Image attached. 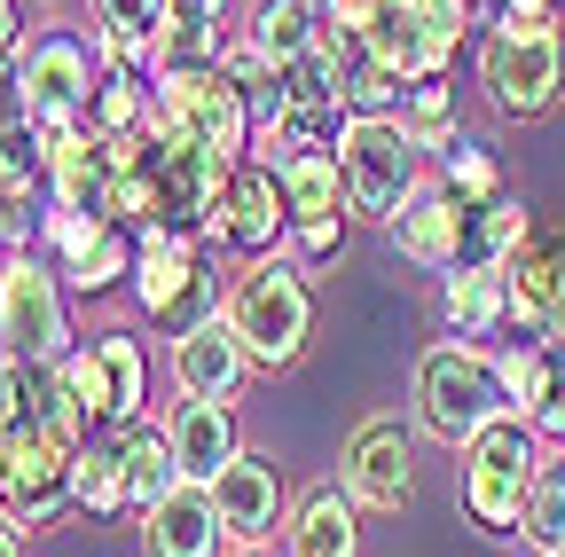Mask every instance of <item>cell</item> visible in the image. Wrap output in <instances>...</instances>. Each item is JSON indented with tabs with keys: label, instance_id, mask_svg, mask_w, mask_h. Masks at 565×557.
Masks as SVG:
<instances>
[{
	"label": "cell",
	"instance_id": "cell-1",
	"mask_svg": "<svg viewBox=\"0 0 565 557\" xmlns=\"http://www.w3.org/2000/svg\"><path fill=\"white\" fill-rule=\"evenodd\" d=\"M456 456H463V518L479 534H494V542H511L526 503H534V486H542V471H550L542 432L526 416H494V425H479Z\"/></svg>",
	"mask_w": 565,
	"mask_h": 557
},
{
	"label": "cell",
	"instance_id": "cell-2",
	"mask_svg": "<svg viewBox=\"0 0 565 557\" xmlns=\"http://www.w3.org/2000/svg\"><path fill=\"white\" fill-rule=\"evenodd\" d=\"M221 314H228L236 345L252 354V369H291V362L307 354V330H315L307 267H291V259H259V267H244Z\"/></svg>",
	"mask_w": 565,
	"mask_h": 557
},
{
	"label": "cell",
	"instance_id": "cell-3",
	"mask_svg": "<svg viewBox=\"0 0 565 557\" xmlns=\"http://www.w3.org/2000/svg\"><path fill=\"white\" fill-rule=\"evenodd\" d=\"M494 416H511V408H503V377H494L487 345L448 338L416 362V432H433L440 448H463Z\"/></svg>",
	"mask_w": 565,
	"mask_h": 557
},
{
	"label": "cell",
	"instance_id": "cell-4",
	"mask_svg": "<svg viewBox=\"0 0 565 557\" xmlns=\"http://www.w3.org/2000/svg\"><path fill=\"white\" fill-rule=\"evenodd\" d=\"M158 133L173 142H204L221 158H252V95L221 72V63H166L158 72Z\"/></svg>",
	"mask_w": 565,
	"mask_h": 557
},
{
	"label": "cell",
	"instance_id": "cell-5",
	"mask_svg": "<svg viewBox=\"0 0 565 557\" xmlns=\"http://www.w3.org/2000/svg\"><path fill=\"white\" fill-rule=\"evenodd\" d=\"M134 299L150 322H166L173 338L196 330L212 314V236L204 228H141V259H134Z\"/></svg>",
	"mask_w": 565,
	"mask_h": 557
},
{
	"label": "cell",
	"instance_id": "cell-6",
	"mask_svg": "<svg viewBox=\"0 0 565 557\" xmlns=\"http://www.w3.org/2000/svg\"><path fill=\"white\" fill-rule=\"evenodd\" d=\"M479 87L503 118H542L565 95V32L557 24H494L479 40Z\"/></svg>",
	"mask_w": 565,
	"mask_h": 557
},
{
	"label": "cell",
	"instance_id": "cell-7",
	"mask_svg": "<svg viewBox=\"0 0 565 557\" xmlns=\"http://www.w3.org/2000/svg\"><path fill=\"white\" fill-rule=\"evenodd\" d=\"M338 173H345V204L362 221L393 228L401 221V204L416 196V142L401 133V118H353L345 126V142H338Z\"/></svg>",
	"mask_w": 565,
	"mask_h": 557
},
{
	"label": "cell",
	"instance_id": "cell-8",
	"mask_svg": "<svg viewBox=\"0 0 565 557\" xmlns=\"http://www.w3.org/2000/svg\"><path fill=\"white\" fill-rule=\"evenodd\" d=\"M0 322H9V362H24V369H55V362L71 354L63 283H55L32 251H9V259H0Z\"/></svg>",
	"mask_w": 565,
	"mask_h": 557
},
{
	"label": "cell",
	"instance_id": "cell-9",
	"mask_svg": "<svg viewBox=\"0 0 565 557\" xmlns=\"http://www.w3.org/2000/svg\"><path fill=\"white\" fill-rule=\"evenodd\" d=\"M95 79H103L95 47H87V40H71V32H47V40H32V47H24V103H32V133H40V150L55 142V133L87 126Z\"/></svg>",
	"mask_w": 565,
	"mask_h": 557
},
{
	"label": "cell",
	"instance_id": "cell-10",
	"mask_svg": "<svg viewBox=\"0 0 565 557\" xmlns=\"http://www.w3.org/2000/svg\"><path fill=\"white\" fill-rule=\"evenodd\" d=\"M71 511V448H55L40 425L0 432V518L55 526Z\"/></svg>",
	"mask_w": 565,
	"mask_h": 557
},
{
	"label": "cell",
	"instance_id": "cell-11",
	"mask_svg": "<svg viewBox=\"0 0 565 557\" xmlns=\"http://www.w3.org/2000/svg\"><path fill=\"white\" fill-rule=\"evenodd\" d=\"M212 244L236 251L244 267L259 259H282V244H291V204H282V181L267 165H236L228 189H221V213H212Z\"/></svg>",
	"mask_w": 565,
	"mask_h": 557
},
{
	"label": "cell",
	"instance_id": "cell-12",
	"mask_svg": "<svg viewBox=\"0 0 565 557\" xmlns=\"http://www.w3.org/2000/svg\"><path fill=\"white\" fill-rule=\"evenodd\" d=\"M471 204L448 189V181H416V196L401 204V221H393V244H401V259L408 267H424V275H456L463 259H471Z\"/></svg>",
	"mask_w": 565,
	"mask_h": 557
},
{
	"label": "cell",
	"instance_id": "cell-13",
	"mask_svg": "<svg viewBox=\"0 0 565 557\" xmlns=\"http://www.w3.org/2000/svg\"><path fill=\"white\" fill-rule=\"evenodd\" d=\"M408 486H416V471H408V425L401 416L353 425V440H345V495L362 511H401Z\"/></svg>",
	"mask_w": 565,
	"mask_h": 557
},
{
	"label": "cell",
	"instance_id": "cell-14",
	"mask_svg": "<svg viewBox=\"0 0 565 557\" xmlns=\"http://www.w3.org/2000/svg\"><path fill=\"white\" fill-rule=\"evenodd\" d=\"M244 377H252V354L236 345L228 314H204L196 330L173 338V385H181V400H236Z\"/></svg>",
	"mask_w": 565,
	"mask_h": 557
},
{
	"label": "cell",
	"instance_id": "cell-15",
	"mask_svg": "<svg viewBox=\"0 0 565 557\" xmlns=\"http://www.w3.org/2000/svg\"><path fill=\"white\" fill-rule=\"evenodd\" d=\"M110 189H118V165H110V150L95 142L87 126H71V133L47 142V204H55V213L110 221Z\"/></svg>",
	"mask_w": 565,
	"mask_h": 557
},
{
	"label": "cell",
	"instance_id": "cell-16",
	"mask_svg": "<svg viewBox=\"0 0 565 557\" xmlns=\"http://www.w3.org/2000/svg\"><path fill=\"white\" fill-rule=\"evenodd\" d=\"M212 503H221V526H228V542H267L275 526H291L282 518V471H275V456H236L221 479H212Z\"/></svg>",
	"mask_w": 565,
	"mask_h": 557
},
{
	"label": "cell",
	"instance_id": "cell-17",
	"mask_svg": "<svg viewBox=\"0 0 565 557\" xmlns=\"http://www.w3.org/2000/svg\"><path fill=\"white\" fill-rule=\"evenodd\" d=\"M141 549L150 557H221L228 549V526H221V503H212L204 479H181L158 511H141Z\"/></svg>",
	"mask_w": 565,
	"mask_h": 557
},
{
	"label": "cell",
	"instance_id": "cell-18",
	"mask_svg": "<svg viewBox=\"0 0 565 557\" xmlns=\"http://www.w3.org/2000/svg\"><path fill=\"white\" fill-rule=\"evenodd\" d=\"M511 330L534 345H565V244H526L511 259Z\"/></svg>",
	"mask_w": 565,
	"mask_h": 557
},
{
	"label": "cell",
	"instance_id": "cell-19",
	"mask_svg": "<svg viewBox=\"0 0 565 557\" xmlns=\"http://www.w3.org/2000/svg\"><path fill=\"white\" fill-rule=\"evenodd\" d=\"M166 440H173L181 479H204V486H212V479L244 456V440H236V400H181L173 425H166Z\"/></svg>",
	"mask_w": 565,
	"mask_h": 557
},
{
	"label": "cell",
	"instance_id": "cell-20",
	"mask_svg": "<svg viewBox=\"0 0 565 557\" xmlns=\"http://www.w3.org/2000/svg\"><path fill=\"white\" fill-rule=\"evenodd\" d=\"M440 322L463 345L494 338L511 322V267H456V275H440Z\"/></svg>",
	"mask_w": 565,
	"mask_h": 557
},
{
	"label": "cell",
	"instance_id": "cell-21",
	"mask_svg": "<svg viewBox=\"0 0 565 557\" xmlns=\"http://www.w3.org/2000/svg\"><path fill=\"white\" fill-rule=\"evenodd\" d=\"M282 534H291V557H362V503L345 486H307Z\"/></svg>",
	"mask_w": 565,
	"mask_h": 557
},
{
	"label": "cell",
	"instance_id": "cell-22",
	"mask_svg": "<svg viewBox=\"0 0 565 557\" xmlns=\"http://www.w3.org/2000/svg\"><path fill=\"white\" fill-rule=\"evenodd\" d=\"M40 181H47V150L40 142H9L0 150V251H32L40 236Z\"/></svg>",
	"mask_w": 565,
	"mask_h": 557
},
{
	"label": "cell",
	"instance_id": "cell-23",
	"mask_svg": "<svg viewBox=\"0 0 565 557\" xmlns=\"http://www.w3.org/2000/svg\"><path fill=\"white\" fill-rule=\"evenodd\" d=\"M275 181H282V204H291V228L353 221V204H345V173H338V150H299Z\"/></svg>",
	"mask_w": 565,
	"mask_h": 557
},
{
	"label": "cell",
	"instance_id": "cell-24",
	"mask_svg": "<svg viewBox=\"0 0 565 557\" xmlns=\"http://www.w3.org/2000/svg\"><path fill=\"white\" fill-rule=\"evenodd\" d=\"M118 456H126V503H134V511H158L173 486H181L173 440H166V425H150V416L118 425Z\"/></svg>",
	"mask_w": 565,
	"mask_h": 557
},
{
	"label": "cell",
	"instance_id": "cell-25",
	"mask_svg": "<svg viewBox=\"0 0 565 557\" xmlns=\"http://www.w3.org/2000/svg\"><path fill=\"white\" fill-rule=\"evenodd\" d=\"M494 377H503V408L534 425V416L550 408V393H557V377H565V345L519 338V345H503V354H494Z\"/></svg>",
	"mask_w": 565,
	"mask_h": 557
},
{
	"label": "cell",
	"instance_id": "cell-26",
	"mask_svg": "<svg viewBox=\"0 0 565 557\" xmlns=\"http://www.w3.org/2000/svg\"><path fill=\"white\" fill-rule=\"evenodd\" d=\"M275 72L282 63H299V55H315L322 47V0H259L252 9V32H244Z\"/></svg>",
	"mask_w": 565,
	"mask_h": 557
},
{
	"label": "cell",
	"instance_id": "cell-27",
	"mask_svg": "<svg viewBox=\"0 0 565 557\" xmlns=\"http://www.w3.org/2000/svg\"><path fill=\"white\" fill-rule=\"evenodd\" d=\"M71 511H87V518L134 511V503H126V456H118V432H95L79 456H71Z\"/></svg>",
	"mask_w": 565,
	"mask_h": 557
},
{
	"label": "cell",
	"instance_id": "cell-28",
	"mask_svg": "<svg viewBox=\"0 0 565 557\" xmlns=\"http://www.w3.org/2000/svg\"><path fill=\"white\" fill-rule=\"evenodd\" d=\"M526 244H534V213L519 196H494V204H479V221H471V259L463 267H511Z\"/></svg>",
	"mask_w": 565,
	"mask_h": 557
},
{
	"label": "cell",
	"instance_id": "cell-29",
	"mask_svg": "<svg viewBox=\"0 0 565 557\" xmlns=\"http://www.w3.org/2000/svg\"><path fill=\"white\" fill-rule=\"evenodd\" d=\"M134 259H141V236L134 228H103L79 259H71L63 275H71V291H87V299H103V291H118V283H134Z\"/></svg>",
	"mask_w": 565,
	"mask_h": 557
},
{
	"label": "cell",
	"instance_id": "cell-30",
	"mask_svg": "<svg viewBox=\"0 0 565 557\" xmlns=\"http://www.w3.org/2000/svg\"><path fill=\"white\" fill-rule=\"evenodd\" d=\"M401 133L416 150H456L463 142V126H456V95H448V79H424V87H408V103H401Z\"/></svg>",
	"mask_w": 565,
	"mask_h": 557
},
{
	"label": "cell",
	"instance_id": "cell-31",
	"mask_svg": "<svg viewBox=\"0 0 565 557\" xmlns=\"http://www.w3.org/2000/svg\"><path fill=\"white\" fill-rule=\"evenodd\" d=\"M55 377H63V393L79 400V416L95 432L118 425V393H110V369H103V345H71V354L55 362Z\"/></svg>",
	"mask_w": 565,
	"mask_h": 557
},
{
	"label": "cell",
	"instance_id": "cell-32",
	"mask_svg": "<svg viewBox=\"0 0 565 557\" xmlns=\"http://www.w3.org/2000/svg\"><path fill=\"white\" fill-rule=\"evenodd\" d=\"M166 32H173V0H95V40L166 47Z\"/></svg>",
	"mask_w": 565,
	"mask_h": 557
},
{
	"label": "cell",
	"instance_id": "cell-33",
	"mask_svg": "<svg viewBox=\"0 0 565 557\" xmlns=\"http://www.w3.org/2000/svg\"><path fill=\"white\" fill-rule=\"evenodd\" d=\"M221 17H228V0H173L166 63H221Z\"/></svg>",
	"mask_w": 565,
	"mask_h": 557
},
{
	"label": "cell",
	"instance_id": "cell-34",
	"mask_svg": "<svg viewBox=\"0 0 565 557\" xmlns=\"http://www.w3.org/2000/svg\"><path fill=\"white\" fill-rule=\"evenodd\" d=\"M103 345V369H110V393H118V425H134V416H150V354H141L134 338H95ZM110 425V432H118Z\"/></svg>",
	"mask_w": 565,
	"mask_h": 557
},
{
	"label": "cell",
	"instance_id": "cell-35",
	"mask_svg": "<svg viewBox=\"0 0 565 557\" xmlns=\"http://www.w3.org/2000/svg\"><path fill=\"white\" fill-rule=\"evenodd\" d=\"M440 181L471 204V213H479V204H494V196H511V189H503V165H494V150H479L471 133H463V142H456L448 158H440Z\"/></svg>",
	"mask_w": 565,
	"mask_h": 557
},
{
	"label": "cell",
	"instance_id": "cell-36",
	"mask_svg": "<svg viewBox=\"0 0 565 557\" xmlns=\"http://www.w3.org/2000/svg\"><path fill=\"white\" fill-rule=\"evenodd\" d=\"M519 542H526V549H542V557H557V549H565V463H550V471H542L534 503H526V518H519Z\"/></svg>",
	"mask_w": 565,
	"mask_h": 557
},
{
	"label": "cell",
	"instance_id": "cell-37",
	"mask_svg": "<svg viewBox=\"0 0 565 557\" xmlns=\"http://www.w3.org/2000/svg\"><path fill=\"white\" fill-rule=\"evenodd\" d=\"M9 142H40L32 103H24V55H0V150Z\"/></svg>",
	"mask_w": 565,
	"mask_h": 557
},
{
	"label": "cell",
	"instance_id": "cell-38",
	"mask_svg": "<svg viewBox=\"0 0 565 557\" xmlns=\"http://www.w3.org/2000/svg\"><path fill=\"white\" fill-rule=\"evenodd\" d=\"M32 425V369L24 362H0V432Z\"/></svg>",
	"mask_w": 565,
	"mask_h": 557
},
{
	"label": "cell",
	"instance_id": "cell-39",
	"mask_svg": "<svg viewBox=\"0 0 565 557\" xmlns=\"http://www.w3.org/2000/svg\"><path fill=\"white\" fill-rule=\"evenodd\" d=\"M503 24H557V0H503Z\"/></svg>",
	"mask_w": 565,
	"mask_h": 557
},
{
	"label": "cell",
	"instance_id": "cell-40",
	"mask_svg": "<svg viewBox=\"0 0 565 557\" xmlns=\"http://www.w3.org/2000/svg\"><path fill=\"white\" fill-rule=\"evenodd\" d=\"M17 24H24V17H17V0H0V55H17Z\"/></svg>",
	"mask_w": 565,
	"mask_h": 557
},
{
	"label": "cell",
	"instance_id": "cell-41",
	"mask_svg": "<svg viewBox=\"0 0 565 557\" xmlns=\"http://www.w3.org/2000/svg\"><path fill=\"white\" fill-rule=\"evenodd\" d=\"M0 557H24V534H17V518H0Z\"/></svg>",
	"mask_w": 565,
	"mask_h": 557
},
{
	"label": "cell",
	"instance_id": "cell-42",
	"mask_svg": "<svg viewBox=\"0 0 565 557\" xmlns=\"http://www.w3.org/2000/svg\"><path fill=\"white\" fill-rule=\"evenodd\" d=\"M0 362H9V322H0Z\"/></svg>",
	"mask_w": 565,
	"mask_h": 557
},
{
	"label": "cell",
	"instance_id": "cell-43",
	"mask_svg": "<svg viewBox=\"0 0 565 557\" xmlns=\"http://www.w3.org/2000/svg\"><path fill=\"white\" fill-rule=\"evenodd\" d=\"M244 557H259V549H244Z\"/></svg>",
	"mask_w": 565,
	"mask_h": 557
},
{
	"label": "cell",
	"instance_id": "cell-44",
	"mask_svg": "<svg viewBox=\"0 0 565 557\" xmlns=\"http://www.w3.org/2000/svg\"><path fill=\"white\" fill-rule=\"evenodd\" d=\"M557 557H565V549H557Z\"/></svg>",
	"mask_w": 565,
	"mask_h": 557
}]
</instances>
